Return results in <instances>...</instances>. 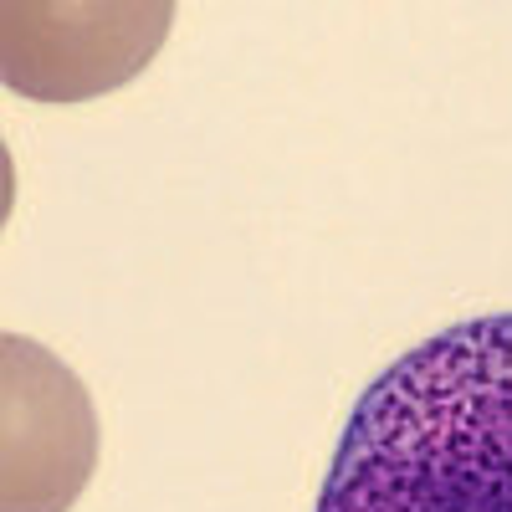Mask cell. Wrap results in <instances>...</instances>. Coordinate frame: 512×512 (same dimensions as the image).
Instances as JSON below:
<instances>
[{
    "instance_id": "cell-2",
    "label": "cell",
    "mask_w": 512,
    "mask_h": 512,
    "mask_svg": "<svg viewBox=\"0 0 512 512\" xmlns=\"http://www.w3.org/2000/svg\"><path fill=\"white\" fill-rule=\"evenodd\" d=\"M175 6H36L11 0L0 11V72L6 88L36 103H82L123 88L164 47Z\"/></svg>"
},
{
    "instance_id": "cell-3",
    "label": "cell",
    "mask_w": 512,
    "mask_h": 512,
    "mask_svg": "<svg viewBox=\"0 0 512 512\" xmlns=\"http://www.w3.org/2000/svg\"><path fill=\"white\" fill-rule=\"evenodd\" d=\"M0 364V512H67L98 461L93 400L31 338H0Z\"/></svg>"
},
{
    "instance_id": "cell-1",
    "label": "cell",
    "mask_w": 512,
    "mask_h": 512,
    "mask_svg": "<svg viewBox=\"0 0 512 512\" xmlns=\"http://www.w3.org/2000/svg\"><path fill=\"white\" fill-rule=\"evenodd\" d=\"M318 512H512V313L451 323L369 384Z\"/></svg>"
}]
</instances>
